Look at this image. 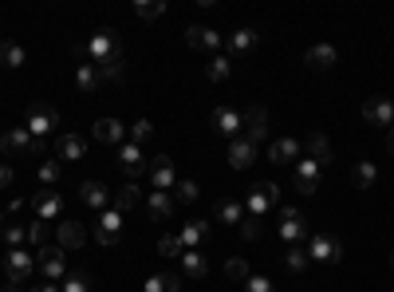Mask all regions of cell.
I'll use <instances>...</instances> for the list:
<instances>
[{
	"mask_svg": "<svg viewBox=\"0 0 394 292\" xmlns=\"http://www.w3.org/2000/svg\"><path fill=\"white\" fill-rule=\"evenodd\" d=\"M0 151L4 154H28V158H39L44 154V139H32L28 127H8L0 134Z\"/></svg>",
	"mask_w": 394,
	"mask_h": 292,
	"instance_id": "1",
	"label": "cell"
},
{
	"mask_svg": "<svg viewBox=\"0 0 394 292\" xmlns=\"http://www.w3.org/2000/svg\"><path fill=\"white\" fill-rule=\"evenodd\" d=\"M115 56H122V40H118L110 28L95 32V36H91V44H87V60L91 63H107V60H115Z\"/></svg>",
	"mask_w": 394,
	"mask_h": 292,
	"instance_id": "2",
	"label": "cell"
},
{
	"mask_svg": "<svg viewBox=\"0 0 394 292\" xmlns=\"http://www.w3.org/2000/svg\"><path fill=\"white\" fill-rule=\"evenodd\" d=\"M24 127H28V134L32 139H44V134L51 131V127H59V115H56V107H51V103H28V122H24Z\"/></svg>",
	"mask_w": 394,
	"mask_h": 292,
	"instance_id": "3",
	"label": "cell"
},
{
	"mask_svg": "<svg viewBox=\"0 0 394 292\" xmlns=\"http://www.w3.org/2000/svg\"><path fill=\"white\" fill-rule=\"evenodd\" d=\"M276 202H280V186H276V182L253 186V190H248V217H265Z\"/></svg>",
	"mask_w": 394,
	"mask_h": 292,
	"instance_id": "4",
	"label": "cell"
},
{
	"mask_svg": "<svg viewBox=\"0 0 394 292\" xmlns=\"http://www.w3.org/2000/svg\"><path fill=\"white\" fill-rule=\"evenodd\" d=\"M4 269H8V284H28L32 269H36V257H32L28 249H8Z\"/></svg>",
	"mask_w": 394,
	"mask_h": 292,
	"instance_id": "5",
	"label": "cell"
},
{
	"mask_svg": "<svg viewBox=\"0 0 394 292\" xmlns=\"http://www.w3.org/2000/svg\"><path fill=\"white\" fill-rule=\"evenodd\" d=\"M36 265H39V272H44V281H63V249L59 245H39V253H36Z\"/></svg>",
	"mask_w": 394,
	"mask_h": 292,
	"instance_id": "6",
	"label": "cell"
},
{
	"mask_svg": "<svg viewBox=\"0 0 394 292\" xmlns=\"http://www.w3.org/2000/svg\"><path fill=\"white\" fill-rule=\"evenodd\" d=\"M241 127H245V139L253 142V146H260V139L268 134V111L265 107H248V111H241Z\"/></svg>",
	"mask_w": 394,
	"mask_h": 292,
	"instance_id": "7",
	"label": "cell"
},
{
	"mask_svg": "<svg viewBox=\"0 0 394 292\" xmlns=\"http://www.w3.org/2000/svg\"><path fill=\"white\" fill-rule=\"evenodd\" d=\"M146 170H150V182H154V190H174V186H177V174H174V162H170L166 158V154H158V158H150V166H146Z\"/></svg>",
	"mask_w": 394,
	"mask_h": 292,
	"instance_id": "8",
	"label": "cell"
},
{
	"mask_svg": "<svg viewBox=\"0 0 394 292\" xmlns=\"http://www.w3.org/2000/svg\"><path fill=\"white\" fill-rule=\"evenodd\" d=\"M307 257H312V261H327V265H335L339 257H343V245L335 241V237H324V233H315L312 245H307Z\"/></svg>",
	"mask_w": 394,
	"mask_h": 292,
	"instance_id": "9",
	"label": "cell"
},
{
	"mask_svg": "<svg viewBox=\"0 0 394 292\" xmlns=\"http://www.w3.org/2000/svg\"><path fill=\"white\" fill-rule=\"evenodd\" d=\"M363 119L374 122V127H390L394 122V103L386 95H374V99L363 103Z\"/></svg>",
	"mask_w": 394,
	"mask_h": 292,
	"instance_id": "10",
	"label": "cell"
},
{
	"mask_svg": "<svg viewBox=\"0 0 394 292\" xmlns=\"http://www.w3.org/2000/svg\"><path fill=\"white\" fill-rule=\"evenodd\" d=\"M118 166H122V174H127L130 182H138L142 174H146V162H142V151H138L134 142H127V146H118Z\"/></svg>",
	"mask_w": 394,
	"mask_h": 292,
	"instance_id": "11",
	"label": "cell"
},
{
	"mask_svg": "<svg viewBox=\"0 0 394 292\" xmlns=\"http://www.w3.org/2000/svg\"><path fill=\"white\" fill-rule=\"evenodd\" d=\"M95 237H99V245H118L122 241V213H115V210L103 213V222L95 225Z\"/></svg>",
	"mask_w": 394,
	"mask_h": 292,
	"instance_id": "12",
	"label": "cell"
},
{
	"mask_svg": "<svg viewBox=\"0 0 394 292\" xmlns=\"http://www.w3.org/2000/svg\"><path fill=\"white\" fill-rule=\"evenodd\" d=\"M296 190H300V193H315V190H319V162H312V158L296 162Z\"/></svg>",
	"mask_w": 394,
	"mask_h": 292,
	"instance_id": "13",
	"label": "cell"
},
{
	"mask_svg": "<svg viewBox=\"0 0 394 292\" xmlns=\"http://www.w3.org/2000/svg\"><path fill=\"white\" fill-rule=\"evenodd\" d=\"M304 233H307V222H304V213H300V210H284V213H280V237H284V241L296 245Z\"/></svg>",
	"mask_w": 394,
	"mask_h": 292,
	"instance_id": "14",
	"label": "cell"
},
{
	"mask_svg": "<svg viewBox=\"0 0 394 292\" xmlns=\"http://www.w3.org/2000/svg\"><path fill=\"white\" fill-rule=\"evenodd\" d=\"M99 83H103V75H99V68L87 60V48H83V63L75 68V87L83 91V95H91V91H99Z\"/></svg>",
	"mask_w": 394,
	"mask_h": 292,
	"instance_id": "15",
	"label": "cell"
},
{
	"mask_svg": "<svg viewBox=\"0 0 394 292\" xmlns=\"http://www.w3.org/2000/svg\"><path fill=\"white\" fill-rule=\"evenodd\" d=\"M253 158H256V146L248 139H233V142H229V166H233V170H248Z\"/></svg>",
	"mask_w": 394,
	"mask_h": 292,
	"instance_id": "16",
	"label": "cell"
},
{
	"mask_svg": "<svg viewBox=\"0 0 394 292\" xmlns=\"http://www.w3.org/2000/svg\"><path fill=\"white\" fill-rule=\"evenodd\" d=\"M32 205H36L39 222H51V217H59V210H63V198H59L56 190H39L36 198H32Z\"/></svg>",
	"mask_w": 394,
	"mask_h": 292,
	"instance_id": "17",
	"label": "cell"
},
{
	"mask_svg": "<svg viewBox=\"0 0 394 292\" xmlns=\"http://www.w3.org/2000/svg\"><path fill=\"white\" fill-rule=\"evenodd\" d=\"M300 146H304V151H307V158H312V162H319V166H327V162H331V142H327V134L312 131L304 142H300Z\"/></svg>",
	"mask_w": 394,
	"mask_h": 292,
	"instance_id": "18",
	"label": "cell"
},
{
	"mask_svg": "<svg viewBox=\"0 0 394 292\" xmlns=\"http://www.w3.org/2000/svg\"><path fill=\"white\" fill-rule=\"evenodd\" d=\"M127 139V127L118 119H99L95 122V142H103V146H118V142Z\"/></svg>",
	"mask_w": 394,
	"mask_h": 292,
	"instance_id": "19",
	"label": "cell"
},
{
	"mask_svg": "<svg viewBox=\"0 0 394 292\" xmlns=\"http://www.w3.org/2000/svg\"><path fill=\"white\" fill-rule=\"evenodd\" d=\"M186 44L189 48H197V51H217L221 48V32H213V28H189L186 32Z\"/></svg>",
	"mask_w": 394,
	"mask_h": 292,
	"instance_id": "20",
	"label": "cell"
},
{
	"mask_svg": "<svg viewBox=\"0 0 394 292\" xmlns=\"http://www.w3.org/2000/svg\"><path fill=\"white\" fill-rule=\"evenodd\" d=\"M56 154H59V162H63V158L79 162L83 154H87V142L79 139V134H59V139H56Z\"/></svg>",
	"mask_w": 394,
	"mask_h": 292,
	"instance_id": "21",
	"label": "cell"
},
{
	"mask_svg": "<svg viewBox=\"0 0 394 292\" xmlns=\"http://www.w3.org/2000/svg\"><path fill=\"white\" fill-rule=\"evenodd\" d=\"M304 151V146H300V142L296 139H276L272 146H268V158L276 162V166H292L296 162V154Z\"/></svg>",
	"mask_w": 394,
	"mask_h": 292,
	"instance_id": "22",
	"label": "cell"
},
{
	"mask_svg": "<svg viewBox=\"0 0 394 292\" xmlns=\"http://www.w3.org/2000/svg\"><path fill=\"white\" fill-rule=\"evenodd\" d=\"M335 60H339V56H335L331 44H315V48H307V56H304V63H307L312 71H327V68H335Z\"/></svg>",
	"mask_w": 394,
	"mask_h": 292,
	"instance_id": "23",
	"label": "cell"
},
{
	"mask_svg": "<svg viewBox=\"0 0 394 292\" xmlns=\"http://www.w3.org/2000/svg\"><path fill=\"white\" fill-rule=\"evenodd\" d=\"M87 245V229L79 222H59V249H83Z\"/></svg>",
	"mask_w": 394,
	"mask_h": 292,
	"instance_id": "24",
	"label": "cell"
},
{
	"mask_svg": "<svg viewBox=\"0 0 394 292\" xmlns=\"http://www.w3.org/2000/svg\"><path fill=\"white\" fill-rule=\"evenodd\" d=\"M146 210H150L154 222H170V217H174V198H170L166 190H154L150 193V202H146Z\"/></svg>",
	"mask_w": 394,
	"mask_h": 292,
	"instance_id": "25",
	"label": "cell"
},
{
	"mask_svg": "<svg viewBox=\"0 0 394 292\" xmlns=\"http://www.w3.org/2000/svg\"><path fill=\"white\" fill-rule=\"evenodd\" d=\"M213 127H217L221 134H229V139H236V131H241V111L217 107V111H213Z\"/></svg>",
	"mask_w": 394,
	"mask_h": 292,
	"instance_id": "26",
	"label": "cell"
},
{
	"mask_svg": "<svg viewBox=\"0 0 394 292\" xmlns=\"http://www.w3.org/2000/svg\"><path fill=\"white\" fill-rule=\"evenodd\" d=\"M83 202H87L91 210H107V205H110V190L103 186V182H83Z\"/></svg>",
	"mask_w": 394,
	"mask_h": 292,
	"instance_id": "27",
	"label": "cell"
},
{
	"mask_svg": "<svg viewBox=\"0 0 394 292\" xmlns=\"http://www.w3.org/2000/svg\"><path fill=\"white\" fill-rule=\"evenodd\" d=\"M374 178H379V166L374 162H355V170H351V182H355V190H371Z\"/></svg>",
	"mask_w": 394,
	"mask_h": 292,
	"instance_id": "28",
	"label": "cell"
},
{
	"mask_svg": "<svg viewBox=\"0 0 394 292\" xmlns=\"http://www.w3.org/2000/svg\"><path fill=\"white\" fill-rule=\"evenodd\" d=\"M256 40H260V32H253V28H241V32H233V36H229V51H233V56H245V51L253 48Z\"/></svg>",
	"mask_w": 394,
	"mask_h": 292,
	"instance_id": "29",
	"label": "cell"
},
{
	"mask_svg": "<svg viewBox=\"0 0 394 292\" xmlns=\"http://www.w3.org/2000/svg\"><path fill=\"white\" fill-rule=\"evenodd\" d=\"M110 202H115V213L134 210V205H138V182H127V186H122V190H118L115 198H110Z\"/></svg>",
	"mask_w": 394,
	"mask_h": 292,
	"instance_id": "30",
	"label": "cell"
},
{
	"mask_svg": "<svg viewBox=\"0 0 394 292\" xmlns=\"http://www.w3.org/2000/svg\"><path fill=\"white\" fill-rule=\"evenodd\" d=\"M182 265H186V277H197V281H201V277L209 272V261H205V257H201L197 249H186V253H182Z\"/></svg>",
	"mask_w": 394,
	"mask_h": 292,
	"instance_id": "31",
	"label": "cell"
},
{
	"mask_svg": "<svg viewBox=\"0 0 394 292\" xmlns=\"http://www.w3.org/2000/svg\"><path fill=\"white\" fill-rule=\"evenodd\" d=\"M205 233H209L205 222H186V229H182V245H186V249H193V245L205 241Z\"/></svg>",
	"mask_w": 394,
	"mask_h": 292,
	"instance_id": "32",
	"label": "cell"
},
{
	"mask_svg": "<svg viewBox=\"0 0 394 292\" xmlns=\"http://www.w3.org/2000/svg\"><path fill=\"white\" fill-rule=\"evenodd\" d=\"M182 288V277L177 272H166V277H150L146 281V292H177Z\"/></svg>",
	"mask_w": 394,
	"mask_h": 292,
	"instance_id": "33",
	"label": "cell"
},
{
	"mask_svg": "<svg viewBox=\"0 0 394 292\" xmlns=\"http://www.w3.org/2000/svg\"><path fill=\"white\" fill-rule=\"evenodd\" d=\"M99 68V75L103 80H110V83H118L122 75H127V63H122V56H115V60H107V63H95Z\"/></svg>",
	"mask_w": 394,
	"mask_h": 292,
	"instance_id": "34",
	"label": "cell"
},
{
	"mask_svg": "<svg viewBox=\"0 0 394 292\" xmlns=\"http://www.w3.org/2000/svg\"><path fill=\"white\" fill-rule=\"evenodd\" d=\"M59 174H63V162H59V158L39 162V186H48V190H51V186L59 182Z\"/></svg>",
	"mask_w": 394,
	"mask_h": 292,
	"instance_id": "35",
	"label": "cell"
},
{
	"mask_svg": "<svg viewBox=\"0 0 394 292\" xmlns=\"http://www.w3.org/2000/svg\"><path fill=\"white\" fill-rule=\"evenodd\" d=\"M0 63H4V68H20V63H24V48L12 44V40H4L0 44Z\"/></svg>",
	"mask_w": 394,
	"mask_h": 292,
	"instance_id": "36",
	"label": "cell"
},
{
	"mask_svg": "<svg viewBox=\"0 0 394 292\" xmlns=\"http://www.w3.org/2000/svg\"><path fill=\"white\" fill-rule=\"evenodd\" d=\"M158 253H162V257H182L186 245H182V237H174V233H162V237H158Z\"/></svg>",
	"mask_w": 394,
	"mask_h": 292,
	"instance_id": "37",
	"label": "cell"
},
{
	"mask_svg": "<svg viewBox=\"0 0 394 292\" xmlns=\"http://www.w3.org/2000/svg\"><path fill=\"white\" fill-rule=\"evenodd\" d=\"M162 12H166V0H154V4H150V0H138L134 4V16H142V20H158Z\"/></svg>",
	"mask_w": 394,
	"mask_h": 292,
	"instance_id": "38",
	"label": "cell"
},
{
	"mask_svg": "<svg viewBox=\"0 0 394 292\" xmlns=\"http://www.w3.org/2000/svg\"><path fill=\"white\" fill-rule=\"evenodd\" d=\"M229 71H233V63H229L225 56H213V60H209V80L213 83H225Z\"/></svg>",
	"mask_w": 394,
	"mask_h": 292,
	"instance_id": "39",
	"label": "cell"
},
{
	"mask_svg": "<svg viewBox=\"0 0 394 292\" xmlns=\"http://www.w3.org/2000/svg\"><path fill=\"white\" fill-rule=\"evenodd\" d=\"M307 261H312V257H307V249H296V245H292V253L284 257V265H288L292 272H304V269H307Z\"/></svg>",
	"mask_w": 394,
	"mask_h": 292,
	"instance_id": "40",
	"label": "cell"
},
{
	"mask_svg": "<svg viewBox=\"0 0 394 292\" xmlns=\"http://www.w3.org/2000/svg\"><path fill=\"white\" fill-rule=\"evenodd\" d=\"M150 134H154V122H150V119H138L134 127H130V142H134V146H138V142H146Z\"/></svg>",
	"mask_w": 394,
	"mask_h": 292,
	"instance_id": "41",
	"label": "cell"
},
{
	"mask_svg": "<svg viewBox=\"0 0 394 292\" xmlns=\"http://www.w3.org/2000/svg\"><path fill=\"white\" fill-rule=\"evenodd\" d=\"M217 217L221 222H241V202H217Z\"/></svg>",
	"mask_w": 394,
	"mask_h": 292,
	"instance_id": "42",
	"label": "cell"
},
{
	"mask_svg": "<svg viewBox=\"0 0 394 292\" xmlns=\"http://www.w3.org/2000/svg\"><path fill=\"white\" fill-rule=\"evenodd\" d=\"M225 272H229V281H248V265L241 261V257H233V261H225Z\"/></svg>",
	"mask_w": 394,
	"mask_h": 292,
	"instance_id": "43",
	"label": "cell"
},
{
	"mask_svg": "<svg viewBox=\"0 0 394 292\" xmlns=\"http://www.w3.org/2000/svg\"><path fill=\"white\" fill-rule=\"evenodd\" d=\"M59 292H87V277H83V272L63 277V288H59Z\"/></svg>",
	"mask_w": 394,
	"mask_h": 292,
	"instance_id": "44",
	"label": "cell"
},
{
	"mask_svg": "<svg viewBox=\"0 0 394 292\" xmlns=\"http://www.w3.org/2000/svg\"><path fill=\"white\" fill-rule=\"evenodd\" d=\"M24 237H28V233H24V225L8 222V229H4V241H8L12 249H20V245H24Z\"/></svg>",
	"mask_w": 394,
	"mask_h": 292,
	"instance_id": "45",
	"label": "cell"
},
{
	"mask_svg": "<svg viewBox=\"0 0 394 292\" xmlns=\"http://www.w3.org/2000/svg\"><path fill=\"white\" fill-rule=\"evenodd\" d=\"M174 190H177V202H197V193H201L197 182H177Z\"/></svg>",
	"mask_w": 394,
	"mask_h": 292,
	"instance_id": "46",
	"label": "cell"
},
{
	"mask_svg": "<svg viewBox=\"0 0 394 292\" xmlns=\"http://www.w3.org/2000/svg\"><path fill=\"white\" fill-rule=\"evenodd\" d=\"M241 233H245V241H256L260 237V217H241Z\"/></svg>",
	"mask_w": 394,
	"mask_h": 292,
	"instance_id": "47",
	"label": "cell"
},
{
	"mask_svg": "<svg viewBox=\"0 0 394 292\" xmlns=\"http://www.w3.org/2000/svg\"><path fill=\"white\" fill-rule=\"evenodd\" d=\"M44 237H48V222H32V229H28V241H36V245H44Z\"/></svg>",
	"mask_w": 394,
	"mask_h": 292,
	"instance_id": "48",
	"label": "cell"
},
{
	"mask_svg": "<svg viewBox=\"0 0 394 292\" xmlns=\"http://www.w3.org/2000/svg\"><path fill=\"white\" fill-rule=\"evenodd\" d=\"M245 288L248 292H272V281H265V277H248Z\"/></svg>",
	"mask_w": 394,
	"mask_h": 292,
	"instance_id": "49",
	"label": "cell"
},
{
	"mask_svg": "<svg viewBox=\"0 0 394 292\" xmlns=\"http://www.w3.org/2000/svg\"><path fill=\"white\" fill-rule=\"evenodd\" d=\"M8 186H12V166L0 162V190H8Z\"/></svg>",
	"mask_w": 394,
	"mask_h": 292,
	"instance_id": "50",
	"label": "cell"
},
{
	"mask_svg": "<svg viewBox=\"0 0 394 292\" xmlns=\"http://www.w3.org/2000/svg\"><path fill=\"white\" fill-rule=\"evenodd\" d=\"M32 292H59L51 281H44V284H32Z\"/></svg>",
	"mask_w": 394,
	"mask_h": 292,
	"instance_id": "51",
	"label": "cell"
},
{
	"mask_svg": "<svg viewBox=\"0 0 394 292\" xmlns=\"http://www.w3.org/2000/svg\"><path fill=\"white\" fill-rule=\"evenodd\" d=\"M386 146H390V154H394V122L386 127Z\"/></svg>",
	"mask_w": 394,
	"mask_h": 292,
	"instance_id": "52",
	"label": "cell"
},
{
	"mask_svg": "<svg viewBox=\"0 0 394 292\" xmlns=\"http://www.w3.org/2000/svg\"><path fill=\"white\" fill-rule=\"evenodd\" d=\"M0 292H8V288H0Z\"/></svg>",
	"mask_w": 394,
	"mask_h": 292,
	"instance_id": "53",
	"label": "cell"
},
{
	"mask_svg": "<svg viewBox=\"0 0 394 292\" xmlns=\"http://www.w3.org/2000/svg\"><path fill=\"white\" fill-rule=\"evenodd\" d=\"M0 222H4V217H0Z\"/></svg>",
	"mask_w": 394,
	"mask_h": 292,
	"instance_id": "54",
	"label": "cell"
}]
</instances>
